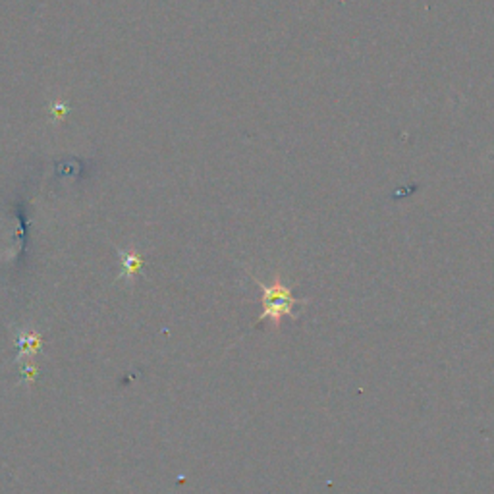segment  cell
<instances>
[{
  "instance_id": "obj_3",
  "label": "cell",
  "mask_w": 494,
  "mask_h": 494,
  "mask_svg": "<svg viewBox=\"0 0 494 494\" xmlns=\"http://www.w3.org/2000/svg\"><path fill=\"white\" fill-rule=\"evenodd\" d=\"M118 259H120V274L118 281L126 278V281L133 282V278L142 272L143 267V259L137 253L135 247H130V250H118Z\"/></svg>"
},
{
  "instance_id": "obj_1",
  "label": "cell",
  "mask_w": 494,
  "mask_h": 494,
  "mask_svg": "<svg viewBox=\"0 0 494 494\" xmlns=\"http://www.w3.org/2000/svg\"><path fill=\"white\" fill-rule=\"evenodd\" d=\"M252 278L262 291V311H261L259 322L269 319L274 329H281V324H282V321L286 317H296V307L298 305L307 303V300L300 301V300L293 298L291 290L282 282L281 274H276L274 281L271 284L261 282L259 278H255L253 274H252Z\"/></svg>"
},
{
  "instance_id": "obj_2",
  "label": "cell",
  "mask_w": 494,
  "mask_h": 494,
  "mask_svg": "<svg viewBox=\"0 0 494 494\" xmlns=\"http://www.w3.org/2000/svg\"><path fill=\"white\" fill-rule=\"evenodd\" d=\"M15 348H18V361H35L43 350V336L35 331H22L15 334Z\"/></svg>"
},
{
  "instance_id": "obj_4",
  "label": "cell",
  "mask_w": 494,
  "mask_h": 494,
  "mask_svg": "<svg viewBox=\"0 0 494 494\" xmlns=\"http://www.w3.org/2000/svg\"><path fill=\"white\" fill-rule=\"evenodd\" d=\"M37 363L35 361H25L22 365V379L27 382V384H34L35 382V377H37Z\"/></svg>"
}]
</instances>
